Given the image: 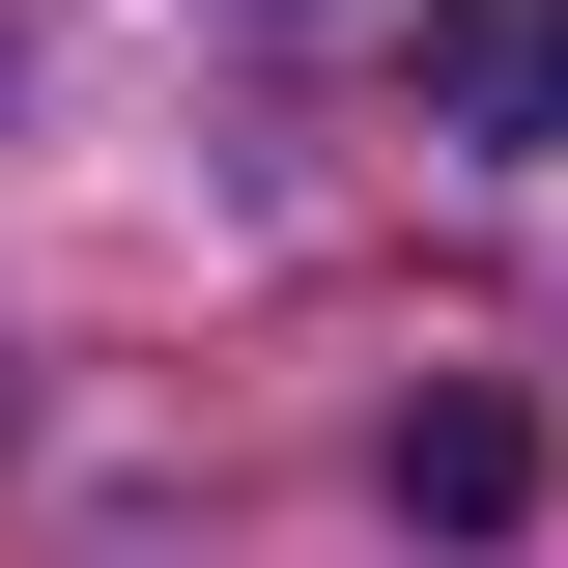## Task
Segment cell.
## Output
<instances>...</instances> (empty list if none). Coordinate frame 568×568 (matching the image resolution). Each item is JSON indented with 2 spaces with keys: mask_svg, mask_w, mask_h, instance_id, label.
Segmentation results:
<instances>
[{
  "mask_svg": "<svg viewBox=\"0 0 568 568\" xmlns=\"http://www.w3.org/2000/svg\"><path fill=\"white\" fill-rule=\"evenodd\" d=\"M426 142H568V0H426Z\"/></svg>",
  "mask_w": 568,
  "mask_h": 568,
  "instance_id": "obj_1",
  "label": "cell"
},
{
  "mask_svg": "<svg viewBox=\"0 0 568 568\" xmlns=\"http://www.w3.org/2000/svg\"><path fill=\"white\" fill-rule=\"evenodd\" d=\"M398 511H455V540H484V511H511V426H484V398H426V426H398Z\"/></svg>",
  "mask_w": 568,
  "mask_h": 568,
  "instance_id": "obj_2",
  "label": "cell"
}]
</instances>
